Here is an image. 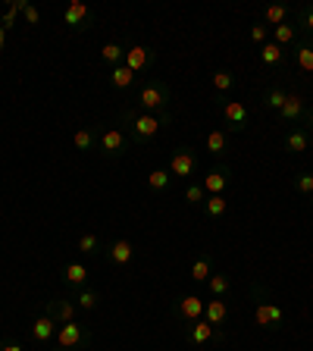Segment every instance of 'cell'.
<instances>
[{
    "mask_svg": "<svg viewBox=\"0 0 313 351\" xmlns=\"http://www.w3.org/2000/svg\"><path fill=\"white\" fill-rule=\"evenodd\" d=\"M251 41H254L257 47H263V44L270 41V29H266L263 22H254V25H251Z\"/></svg>",
    "mask_w": 313,
    "mask_h": 351,
    "instance_id": "obj_40",
    "label": "cell"
},
{
    "mask_svg": "<svg viewBox=\"0 0 313 351\" xmlns=\"http://www.w3.org/2000/svg\"><path fill=\"white\" fill-rule=\"evenodd\" d=\"M169 104H173V91L163 79L157 75H147L138 88H135V104L132 107L145 110V113H169Z\"/></svg>",
    "mask_w": 313,
    "mask_h": 351,
    "instance_id": "obj_2",
    "label": "cell"
},
{
    "mask_svg": "<svg viewBox=\"0 0 313 351\" xmlns=\"http://www.w3.org/2000/svg\"><path fill=\"white\" fill-rule=\"evenodd\" d=\"M63 279H66V285H69V292L85 289V285H88V267H85V263H66V267H63Z\"/></svg>",
    "mask_w": 313,
    "mask_h": 351,
    "instance_id": "obj_21",
    "label": "cell"
},
{
    "mask_svg": "<svg viewBox=\"0 0 313 351\" xmlns=\"http://www.w3.org/2000/svg\"><path fill=\"white\" fill-rule=\"evenodd\" d=\"M53 351H73V348H63V345H57V348H53Z\"/></svg>",
    "mask_w": 313,
    "mask_h": 351,
    "instance_id": "obj_43",
    "label": "cell"
},
{
    "mask_svg": "<svg viewBox=\"0 0 313 351\" xmlns=\"http://www.w3.org/2000/svg\"><path fill=\"white\" fill-rule=\"evenodd\" d=\"M129 147H132V141L125 135V129H101V135H97V151L107 160H119Z\"/></svg>",
    "mask_w": 313,
    "mask_h": 351,
    "instance_id": "obj_5",
    "label": "cell"
},
{
    "mask_svg": "<svg viewBox=\"0 0 313 351\" xmlns=\"http://www.w3.org/2000/svg\"><path fill=\"white\" fill-rule=\"evenodd\" d=\"M295 191L310 197L313 195V173H298L295 176Z\"/></svg>",
    "mask_w": 313,
    "mask_h": 351,
    "instance_id": "obj_39",
    "label": "cell"
},
{
    "mask_svg": "<svg viewBox=\"0 0 313 351\" xmlns=\"http://www.w3.org/2000/svg\"><path fill=\"white\" fill-rule=\"evenodd\" d=\"M282 22H288V7L285 3H270V7L263 10V25H282Z\"/></svg>",
    "mask_w": 313,
    "mask_h": 351,
    "instance_id": "obj_33",
    "label": "cell"
},
{
    "mask_svg": "<svg viewBox=\"0 0 313 351\" xmlns=\"http://www.w3.org/2000/svg\"><path fill=\"white\" fill-rule=\"evenodd\" d=\"M182 336L188 345H207V342H226V329L210 326V323L201 317L195 323H185L182 326Z\"/></svg>",
    "mask_w": 313,
    "mask_h": 351,
    "instance_id": "obj_6",
    "label": "cell"
},
{
    "mask_svg": "<svg viewBox=\"0 0 313 351\" xmlns=\"http://www.w3.org/2000/svg\"><path fill=\"white\" fill-rule=\"evenodd\" d=\"M310 151H313V129H310Z\"/></svg>",
    "mask_w": 313,
    "mask_h": 351,
    "instance_id": "obj_44",
    "label": "cell"
},
{
    "mask_svg": "<svg viewBox=\"0 0 313 351\" xmlns=\"http://www.w3.org/2000/svg\"><path fill=\"white\" fill-rule=\"evenodd\" d=\"M169 182H173V173H169V169H151V176H147V189L157 191V195L166 191Z\"/></svg>",
    "mask_w": 313,
    "mask_h": 351,
    "instance_id": "obj_35",
    "label": "cell"
},
{
    "mask_svg": "<svg viewBox=\"0 0 313 351\" xmlns=\"http://www.w3.org/2000/svg\"><path fill=\"white\" fill-rule=\"evenodd\" d=\"M210 82H213V88H216L219 95H226V91L235 88V73L232 69H216V73L210 75Z\"/></svg>",
    "mask_w": 313,
    "mask_h": 351,
    "instance_id": "obj_37",
    "label": "cell"
},
{
    "mask_svg": "<svg viewBox=\"0 0 313 351\" xmlns=\"http://www.w3.org/2000/svg\"><path fill=\"white\" fill-rule=\"evenodd\" d=\"M22 16H25V22H29V25H41V10L32 7V3L22 10Z\"/></svg>",
    "mask_w": 313,
    "mask_h": 351,
    "instance_id": "obj_41",
    "label": "cell"
},
{
    "mask_svg": "<svg viewBox=\"0 0 313 351\" xmlns=\"http://www.w3.org/2000/svg\"><path fill=\"white\" fill-rule=\"evenodd\" d=\"M204 197H207V191H204V185L201 182H191L188 189H185V204L188 207H201L204 204Z\"/></svg>",
    "mask_w": 313,
    "mask_h": 351,
    "instance_id": "obj_38",
    "label": "cell"
},
{
    "mask_svg": "<svg viewBox=\"0 0 313 351\" xmlns=\"http://www.w3.org/2000/svg\"><path fill=\"white\" fill-rule=\"evenodd\" d=\"M44 314L51 317L57 326H63V323H73L75 320L79 307H75V301L69 298V295H60V298H51L47 304H44Z\"/></svg>",
    "mask_w": 313,
    "mask_h": 351,
    "instance_id": "obj_12",
    "label": "cell"
},
{
    "mask_svg": "<svg viewBox=\"0 0 313 351\" xmlns=\"http://www.w3.org/2000/svg\"><path fill=\"white\" fill-rule=\"evenodd\" d=\"M69 298L75 301L79 311H95L101 304V292L97 289H75V292H69Z\"/></svg>",
    "mask_w": 313,
    "mask_h": 351,
    "instance_id": "obj_26",
    "label": "cell"
},
{
    "mask_svg": "<svg viewBox=\"0 0 313 351\" xmlns=\"http://www.w3.org/2000/svg\"><path fill=\"white\" fill-rule=\"evenodd\" d=\"M229 317H232V311H229L226 298H213L204 304V320L210 323V326H226Z\"/></svg>",
    "mask_w": 313,
    "mask_h": 351,
    "instance_id": "obj_18",
    "label": "cell"
},
{
    "mask_svg": "<svg viewBox=\"0 0 313 351\" xmlns=\"http://www.w3.org/2000/svg\"><path fill=\"white\" fill-rule=\"evenodd\" d=\"M57 345L73 348V351L88 348V345H91V329H88L85 323H79V320L63 323V326H57Z\"/></svg>",
    "mask_w": 313,
    "mask_h": 351,
    "instance_id": "obj_7",
    "label": "cell"
},
{
    "mask_svg": "<svg viewBox=\"0 0 313 351\" xmlns=\"http://www.w3.org/2000/svg\"><path fill=\"white\" fill-rule=\"evenodd\" d=\"M248 119H251V107L245 101H223V129L229 135H238V132L248 129Z\"/></svg>",
    "mask_w": 313,
    "mask_h": 351,
    "instance_id": "obj_8",
    "label": "cell"
},
{
    "mask_svg": "<svg viewBox=\"0 0 313 351\" xmlns=\"http://www.w3.org/2000/svg\"><path fill=\"white\" fill-rule=\"evenodd\" d=\"M119 123H123V129H125L132 145L147 147L157 135H160L163 125L173 123V117H169V113H145V110L125 104V107L119 110Z\"/></svg>",
    "mask_w": 313,
    "mask_h": 351,
    "instance_id": "obj_1",
    "label": "cell"
},
{
    "mask_svg": "<svg viewBox=\"0 0 313 351\" xmlns=\"http://www.w3.org/2000/svg\"><path fill=\"white\" fill-rule=\"evenodd\" d=\"M103 251H107V257L116 267H129L132 261H135V245H132L129 239H113V241H107L103 245Z\"/></svg>",
    "mask_w": 313,
    "mask_h": 351,
    "instance_id": "obj_15",
    "label": "cell"
},
{
    "mask_svg": "<svg viewBox=\"0 0 313 351\" xmlns=\"http://www.w3.org/2000/svg\"><path fill=\"white\" fill-rule=\"evenodd\" d=\"M97 135H101V125H82V129L73 135V145L79 147V151H95Z\"/></svg>",
    "mask_w": 313,
    "mask_h": 351,
    "instance_id": "obj_23",
    "label": "cell"
},
{
    "mask_svg": "<svg viewBox=\"0 0 313 351\" xmlns=\"http://www.w3.org/2000/svg\"><path fill=\"white\" fill-rule=\"evenodd\" d=\"M282 147L288 154L310 151V129H304V125H288V132H285V138H282Z\"/></svg>",
    "mask_w": 313,
    "mask_h": 351,
    "instance_id": "obj_16",
    "label": "cell"
},
{
    "mask_svg": "<svg viewBox=\"0 0 313 351\" xmlns=\"http://www.w3.org/2000/svg\"><path fill=\"white\" fill-rule=\"evenodd\" d=\"M25 7H29L25 0H10V7L3 10V16H0V29H7V32L13 29V25H16V16H19Z\"/></svg>",
    "mask_w": 313,
    "mask_h": 351,
    "instance_id": "obj_36",
    "label": "cell"
},
{
    "mask_svg": "<svg viewBox=\"0 0 313 351\" xmlns=\"http://www.w3.org/2000/svg\"><path fill=\"white\" fill-rule=\"evenodd\" d=\"M295 63H298V69H304V73H313V38L301 35L298 41H295Z\"/></svg>",
    "mask_w": 313,
    "mask_h": 351,
    "instance_id": "obj_20",
    "label": "cell"
},
{
    "mask_svg": "<svg viewBox=\"0 0 313 351\" xmlns=\"http://www.w3.org/2000/svg\"><path fill=\"white\" fill-rule=\"evenodd\" d=\"M201 207H204V213L210 219H223L229 213V197L226 195H207Z\"/></svg>",
    "mask_w": 313,
    "mask_h": 351,
    "instance_id": "obj_24",
    "label": "cell"
},
{
    "mask_svg": "<svg viewBox=\"0 0 313 351\" xmlns=\"http://www.w3.org/2000/svg\"><path fill=\"white\" fill-rule=\"evenodd\" d=\"M7 47V29H0V51Z\"/></svg>",
    "mask_w": 313,
    "mask_h": 351,
    "instance_id": "obj_42",
    "label": "cell"
},
{
    "mask_svg": "<svg viewBox=\"0 0 313 351\" xmlns=\"http://www.w3.org/2000/svg\"><path fill=\"white\" fill-rule=\"evenodd\" d=\"M285 97H288V91H285L282 85H270L266 91H263V107L273 110V113H279L285 104Z\"/></svg>",
    "mask_w": 313,
    "mask_h": 351,
    "instance_id": "obj_30",
    "label": "cell"
},
{
    "mask_svg": "<svg viewBox=\"0 0 313 351\" xmlns=\"http://www.w3.org/2000/svg\"><path fill=\"white\" fill-rule=\"evenodd\" d=\"M229 182H232V167H226V163H216L213 169H207L204 176V191L207 195H226Z\"/></svg>",
    "mask_w": 313,
    "mask_h": 351,
    "instance_id": "obj_14",
    "label": "cell"
},
{
    "mask_svg": "<svg viewBox=\"0 0 313 351\" xmlns=\"http://www.w3.org/2000/svg\"><path fill=\"white\" fill-rule=\"evenodd\" d=\"M63 22L73 32H88L91 25H95V13H91L88 3H82V0H69L66 10H63Z\"/></svg>",
    "mask_w": 313,
    "mask_h": 351,
    "instance_id": "obj_11",
    "label": "cell"
},
{
    "mask_svg": "<svg viewBox=\"0 0 313 351\" xmlns=\"http://www.w3.org/2000/svg\"><path fill=\"white\" fill-rule=\"evenodd\" d=\"M251 298L257 301V307H254V320H257V326L266 329V332H276V329H282V323H285V311L276 304V301H273V295L266 292V285H260V282L251 285Z\"/></svg>",
    "mask_w": 313,
    "mask_h": 351,
    "instance_id": "obj_3",
    "label": "cell"
},
{
    "mask_svg": "<svg viewBox=\"0 0 313 351\" xmlns=\"http://www.w3.org/2000/svg\"><path fill=\"white\" fill-rule=\"evenodd\" d=\"M295 25H298V32L304 38H313V3L298 7V13H295Z\"/></svg>",
    "mask_w": 313,
    "mask_h": 351,
    "instance_id": "obj_32",
    "label": "cell"
},
{
    "mask_svg": "<svg viewBox=\"0 0 313 351\" xmlns=\"http://www.w3.org/2000/svg\"><path fill=\"white\" fill-rule=\"evenodd\" d=\"M135 79H138V75L132 73L129 66H116V69L110 73V85L116 88V91H132V85H135Z\"/></svg>",
    "mask_w": 313,
    "mask_h": 351,
    "instance_id": "obj_27",
    "label": "cell"
},
{
    "mask_svg": "<svg viewBox=\"0 0 313 351\" xmlns=\"http://www.w3.org/2000/svg\"><path fill=\"white\" fill-rule=\"evenodd\" d=\"M204 304L207 301L201 298V295H179L169 311H173V317L175 320H182V326H185V323H195V320L204 317Z\"/></svg>",
    "mask_w": 313,
    "mask_h": 351,
    "instance_id": "obj_9",
    "label": "cell"
},
{
    "mask_svg": "<svg viewBox=\"0 0 313 351\" xmlns=\"http://www.w3.org/2000/svg\"><path fill=\"white\" fill-rule=\"evenodd\" d=\"M282 60H285V51L279 47V44L266 41V44L260 47V63L266 66V69H276V66H282Z\"/></svg>",
    "mask_w": 313,
    "mask_h": 351,
    "instance_id": "obj_29",
    "label": "cell"
},
{
    "mask_svg": "<svg viewBox=\"0 0 313 351\" xmlns=\"http://www.w3.org/2000/svg\"><path fill=\"white\" fill-rule=\"evenodd\" d=\"M207 289H210L213 298H226V295L232 292V276H226V273H213V276L207 279Z\"/></svg>",
    "mask_w": 313,
    "mask_h": 351,
    "instance_id": "obj_31",
    "label": "cell"
},
{
    "mask_svg": "<svg viewBox=\"0 0 313 351\" xmlns=\"http://www.w3.org/2000/svg\"><path fill=\"white\" fill-rule=\"evenodd\" d=\"M123 66H129L135 75H138V73H151V69H153V51L147 47V44H129Z\"/></svg>",
    "mask_w": 313,
    "mask_h": 351,
    "instance_id": "obj_13",
    "label": "cell"
},
{
    "mask_svg": "<svg viewBox=\"0 0 313 351\" xmlns=\"http://www.w3.org/2000/svg\"><path fill=\"white\" fill-rule=\"evenodd\" d=\"M32 339H35L38 345H51L53 339H57V323L47 314L35 317V320H32Z\"/></svg>",
    "mask_w": 313,
    "mask_h": 351,
    "instance_id": "obj_17",
    "label": "cell"
},
{
    "mask_svg": "<svg viewBox=\"0 0 313 351\" xmlns=\"http://www.w3.org/2000/svg\"><path fill=\"white\" fill-rule=\"evenodd\" d=\"M301 38V32H298V25L295 22H282V25H276L273 29V44H279V47H295V41Z\"/></svg>",
    "mask_w": 313,
    "mask_h": 351,
    "instance_id": "obj_22",
    "label": "cell"
},
{
    "mask_svg": "<svg viewBox=\"0 0 313 351\" xmlns=\"http://www.w3.org/2000/svg\"><path fill=\"white\" fill-rule=\"evenodd\" d=\"M79 251H82V254H88V257L101 254V251H103L101 235H95V232H82V235H79Z\"/></svg>",
    "mask_w": 313,
    "mask_h": 351,
    "instance_id": "obj_34",
    "label": "cell"
},
{
    "mask_svg": "<svg viewBox=\"0 0 313 351\" xmlns=\"http://www.w3.org/2000/svg\"><path fill=\"white\" fill-rule=\"evenodd\" d=\"M310 204H313V195H310Z\"/></svg>",
    "mask_w": 313,
    "mask_h": 351,
    "instance_id": "obj_45",
    "label": "cell"
},
{
    "mask_svg": "<svg viewBox=\"0 0 313 351\" xmlns=\"http://www.w3.org/2000/svg\"><path fill=\"white\" fill-rule=\"evenodd\" d=\"M229 147H232V135H229L223 125L207 132V154H213V157H226Z\"/></svg>",
    "mask_w": 313,
    "mask_h": 351,
    "instance_id": "obj_19",
    "label": "cell"
},
{
    "mask_svg": "<svg viewBox=\"0 0 313 351\" xmlns=\"http://www.w3.org/2000/svg\"><path fill=\"white\" fill-rule=\"evenodd\" d=\"M197 151L188 145H182L179 151H173V157H169V173L179 176V179H191V176L197 173Z\"/></svg>",
    "mask_w": 313,
    "mask_h": 351,
    "instance_id": "obj_10",
    "label": "cell"
},
{
    "mask_svg": "<svg viewBox=\"0 0 313 351\" xmlns=\"http://www.w3.org/2000/svg\"><path fill=\"white\" fill-rule=\"evenodd\" d=\"M125 51H129V44H119V41H110V44H103L101 47V60L107 66H123V60H125Z\"/></svg>",
    "mask_w": 313,
    "mask_h": 351,
    "instance_id": "obj_25",
    "label": "cell"
},
{
    "mask_svg": "<svg viewBox=\"0 0 313 351\" xmlns=\"http://www.w3.org/2000/svg\"><path fill=\"white\" fill-rule=\"evenodd\" d=\"M213 276V257L207 254H197V261L191 263V279H195V282H207V279Z\"/></svg>",
    "mask_w": 313,
    "mask_h": 351,
    "instance_id": "obj_28",
    "label": "cell"
},
{
    "mask_svg": "<svg viewBox=\"0 0 313 351\" xmlns=\"http://www.w3.org/2000/svg\"><path fill=\"white\" fill-rule=\"evenodd\" d=\"M276 117H279V123L313 129V107H310V101H304V97L295 95V91H288V97H285L282 110H279Z\"/></svg>",
    "mask_w": 313,
    "mask_h": 351,
    "instance_id": "obj_4",
    "label": "cell"
}]
</instances>
